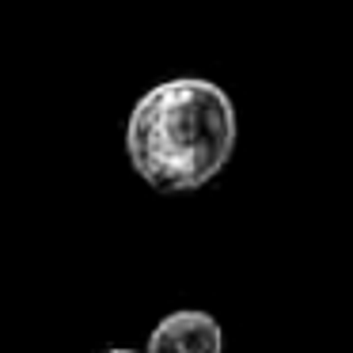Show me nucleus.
Returning a JSON list of instances; mask_svg holds the SVG:
<instances>
[{"instance_id": "obj_1", "label": "nucleus", "mask_w": 353, "mask_h": 353, "mask_svg": "<svg viewBox=\"0 0 353 353\" xmlns=\"http://www.w3.org/2000/svg\"><path fill=\"white\" fill-rule=\"evenodd\" d=\"M125 152L152 190H201L236 152V107L213 80H163L130 110Z\"/></svg>"}, {"instance_id": "obj_2", "label": "nucleus", "mask_w": 353, "mask_h": 353, "mask_svg": "<svg viewBox=\"0 0 353 353\" xmlns=\"http://www.w3.org/2000/svg\"><path fill=\"white\" fill-rule=\"evenodd\" d=\"M224 350V330L209 312L183 307L160 319L148 334L145 353H221Z\"/></svg>"}, {"instance_id": "obj_3", "label": "nucleus", "mask_w": 353, "mask_h": 353, "mask_svg": "<svg viewBox=\"0 0 353 353\" xmlns=\"http://www.w3.org/2000/svg\"><path fill=\"white\" fill-rule=\"evenodd\" d=\"M107 353H137V350H107Z\"/></svg>"}]
</instances>
